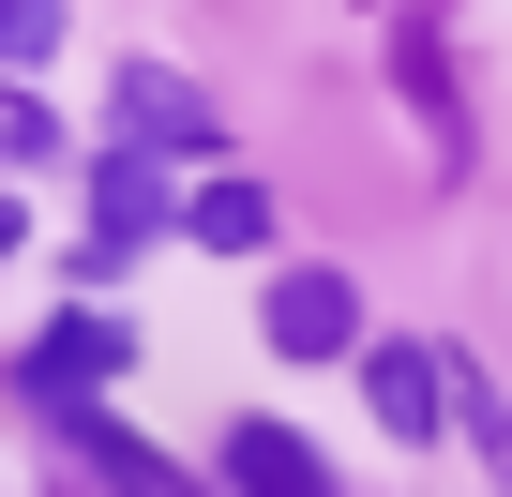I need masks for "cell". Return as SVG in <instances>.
Wrapping results in <instances>:
<instances>
[{
  "instance_id": "4",
  "label": "cell",
  "mask_w": 512,
  "mask_h": 497,
  "mask_svg": "<svg viewBox=\"0 0 512 497\" xmlns=\"http://www.w3.org/2000/svg\"><path fill=\"white\" fill-rule=\"evenodd\" d=\"M106 106H121V151H196V166L226 151V121H211L166 61H121V91H106Z\"/></svg>"
},
{
  "instance_id": "1",
  "label": "cell",
  "mask_w": 512,
  "mask_h": 497,
  "mask_svg": "<svg viewBox=\"0 0 512 497\" xmlns=\"http://www.w3.org/2000/svg\"><path fill=\"white\" fill-rule=\"evenodd\" d=\"M151 241H166V181H151V151H106V166H91V241H76V272L106 287V272L151 257Z\"/></svg>"
},
{
  "instance_id": "9",
  "label": "cell",
  "mask_w": 512,
  "mask_h": 497,
  "mask_svg": "<svg viewBox=\"0 0 512 497\" xmlns=\"http://www.w3.org/2000/svg\"><path fill=\"white\" fill-rule=\"evenodd\" d=\"M61 46V0H0V61H46Z\"/></svg>"
},
{
  "instance_id": "12",
  "label": "cell",
  "mask_w": 512,
  "mask_h": 497,
  "mask_svg": "<svg viewBox=\"0 0 512 497\" xmlns=\"http://www.w3.org/2000/svg\"><path fill=\"white\" fill-rule=\"evenodd\" d=\"M497 467H512V452H497Z\"/></svg>"
},
{
  "instance_id": "7",
  "label": "cell",
  "mask_w": 512,
  "mask_h": 497,
  "mask_svg": "<svg viewBox=\"0 0 512 497\" xmlns=\"http://www.w3.org/2000/svg\"><path fill=\"white\" fill-rule=\"evenodd\" d=\"M181 241H196V257H256V241H272V196H256V181H211L181 211Z\"/></svg>"
},
{
  "instance_id": "3",
  "label": "cell",
  "mask_w": 512,
  "mask_h": 497,
  "mask_svg": "<svg viewBox=\"0 0 512 497\" xmlns=\"http://www.w3.org/2000/svg\"><path fill=\"white\" fill-rule=\"evenodd\" d=\"M256 332H272L287 362H332V347H362V287H347V272H272Z\"/></svg>"
},
{
  "instance_id": "8",
  "label": "cell",
  "mask_w": 512,
  "mask_h": 497,
  "mask_svg": "<svg viewBox=\"0 0 512 497\" xmlns=\"http://www.w3.org/2000/svg\"><path fill=\"white\" fill-rule=\"evenodd\" d=\"M91 467H106V482H121V497H196V482H181V467H166V452H136V437H106V422H91Z\"/></svg>"
},
{
  "instance_id": "5",
  "label": "cell",
  "mask_w": 512,
  "mask_h": 497,
  "mask_svg": "<svg viewBox=\"0 0 512 497\" xmlns=\"http://www.w3.org/2000/svg\"><path fill=\"white\" fill-rule=\"evenodd\" d=\"M121 362H136V347H121V317H61V332L31 347V392H46V407H91Z\"/></svg>"
},
{
  "instance_id": "2",
  "label": "cell",
  "mask_w": 512,
  "mask_h": 497,
  "mask_svg": "<svg viewBox=\"0 0 512 497\" xmlns=\"http://www.w3.org/2000/svg\"><path fill=\"white\" fill-rule=\"evenodd\" d=\"M362 392H377L392 437H452V422H467V362L422 347V332H407V347H362Z\"/></svg>"
},
{
  "instance_id": "11",
  "label": "cell",
  "mask_w": 512,
  "mask_h": 497,
  "mask_svg": "<svg viewBox=\"0 0 512 497\" xmlns=\"http://www.w3.org/2000/svg\"><path fill=\"white\" fill-rule=\"evenodd\" d=\"M0 257H16V196H0Z\"/></svg>"
},
{
  "instance_id": "6",
  "label": "cell",
  "mask_w": 512,
  "mask_h": 497,
  "mask_svg": "<svg viewBox=\"0 0 512 497\" xmlns=\"http://www.w3.org/2000/svg\"><path fill=\"white\" fill-rule=\"evenodd\" d=\"M226 482H241V497H332V467H317L287 422H241V437H226Z\"/></svg>"
},
{
  "instance_id": "10",
  "label": "cell",
  "mask_w": 512,
  "mask_h": 497,
  "mask_svg": "<svg viewBox=\"0 0 512 497\" xmlns=\"http://www.w3.org/2000/svg\"><path fill=\"white\" fill-rule=\"evenodd\" d=\"M0 166H61V121L46 106H0Z\"/></svg>"
}]
</instances>
